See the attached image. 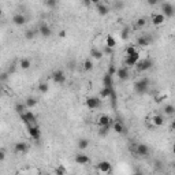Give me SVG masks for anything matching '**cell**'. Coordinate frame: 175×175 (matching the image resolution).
Masks as SVG:
<instances>
[{"label":"cell","instance_id":"obj_1","mask_svg":"<svg viewBox=\"0 0 175 175\" xmlns=\"http://www.w3.org/2000/svg\"><path fill=\"white\" fill-rule=\"evenodd\" d=\"M149 78H146V77H142V78H139L138 81L134 84V90L137 92L138 94H144L148 92V89H149Z\"/></svg>","mask_w":175,"mask_h":175},{"label":"cell","instance_id":"obj_2","mask_svg":"<svg viewBox=\"0 0 175 175\" xmlns=\"http://www.w3.org/2000/svg\"><path fill=\"white\" fill-rule=\"evenodd\" d=\"M153 67V60L151 58H145V59H141L138 63H137L136 68L137 71L139 73H144V71H148V70H151V68Z\"/></svg>","mask_w":175,"mask_h":175},{"label":"cell","instance_id":"obj_3","mask_svg":"<svg viewBox=\"0 0 175 175\" xmlns=\"http://www.w3.org/2000/svg\"><path fill=\"white\" fill-rule=\"evenodd\" d=\"M21 120H22L25 125H27V126H32V125H36V115L32 112V111H26L25 113H22V115H19Z\"/></svg>","mask_w":175,"mask_h":175},{"label":"cell","instance_id":"obj_4","mask_svg":"<svg viewBox=\"0 0 175 175\" xmlns=\"http://www.w3.org/2000/svg\"><path fill=\"white\" fill-rule=\"evenodd\" d=\"M162 14L165 18H172L175 15V6L168 1H164V3H162Z\"/></svg>","mask_w":175,"mask_h":175},{"label":"cell","instance_id":"obj_5","mask_svg":"<svg viewBox=\"0 0 175 175\" xmlns=\"http://www.w3.org/2000/svg\"><path fill=\"white\" fill-rule=\"evenodd\" d=\"M27 134L30 136V138H33L34 141H39L41 138V130L39 126L36 125H32V126H27Z\"/></svg>","mask_w":175,"mask_h":175},{"label":"cell","instance_id":"obj_6","mask_svg":"<svg viewBox=\"0 0 175 175\" xmlns=\"http://www.w3.org/2000/svg\"><path fill=\"white\" fill-rule=\"evenodd\" d=\"M97 170H99V172H100V175L110 174V172L112 171V164H111L110 162H107V160H103V162H100L97 164Z\"/></svg>","mask_w":175,"mask_h":175},{"label":"cell","instance_id":"obj_7","mask_svg":"<svg viewBox=\"0 0 175 175\" xmlns=\"http://www.w3.org/2000/svg\"><path fill=\"white\" fill-rule=\"evenodd\" d=\"M52 79H53L55 84L62 85L66 82V74L63 73V70H55V71L52 73Z\"/></svg>","mask_w":175,"mask_h":175},{"label":"cell","instance_id":"obj_8","mask_svg":"<svg viewBox=\"0 0 175 175\" xmlns=\"http://www.w3.org/2000/svg\"><path fill=\"white\" fill-rule=\"evenodd\" d=\"M88 108H90V110H96L101 105V100L100 97H88L86 101H85Z\"/></svg>","mask_w":175,"mask_h":175},{"label":"cell","instance_id":"obj_9","mask_svg":"<svg viewBox=\"0 0 175 175\" xmlns=\"http://www.w3.org/2000/svg\"><path fill=\"white\" fill-rule=\"evenodd\" d=\"M139 53H136V55H131V56H126L125 58V65L126 67H133V66H137V63L139 62Z\"/></svg>","mask_w":175,"mask_h":175},{"label":"cell","instance_id":"obj_10","mask_svg":"<svg viewBox=\"0 0 175 175\" xmlns=\"http://www.w3.org/2000/svg\"><path fill=\"white\" fill-rule=\"evenodd\" d=\"M39 33L42 37H49L52 34V29L49 27V25L47 22H41L39 26Z\"/></svg>","mask_w":175,"mask_h":175},{"label":"cell","instance_id":"obj_11","mask_svg":"<svg viewBox=\"0 0 175 175\" xmlns=\"http://www.w3.org/2000/svg\"><path fill=\"white\" fill-rule=\"evenodd\" d=\"M152 44V37L148 36V34H142L137 39V45L139 47H148Z\"/></svg>","mask_w":175,"mask_h":175},{"label":"cell","instance_id":"obj_12","mask_svg":"<svg viewBox=\"0 0 175 175\" xmlns=\"http://www.w3.org/2000/svg\"><path fill=\"white\" fill-rule=\"evenodd\" d=\"M164 19H165V16L163 15L162 13L152 14V16H151V21H152V23L155 26H162L163 23H164Z\"/></svg>","mask_w":175,"mask_h":175},{"label":"cell","instance_id":"obj_13","mask_svg":"<svg viewBox=\"0 0 175 175\" xmlns=\"http://www.w3.org/2000/svg\"><path fill=\"white\" fill-rule=\"evenodd\" d=\"M116 77L119 78L120 81H126L129 79L130 77V71H129V67H119L116 71Z\"/></svg>","mask_w":175,"mask_h":175},{"label":"cell","instance_id":"obj_14","mask_svg":"<svg viewBox=\"0 0 175 175\" xmlns=\"http://www.w3.org/2000/svg\"><path fill=\"white\" fill-rule=\"evenodd\" d=\"M96 10H97L99 15L104 16V15H107V14L110 13V7H108L105 3H103V1H97V3H96Z\"/></svg>","mask_w":175,"mask_h":175},{"label":"cell","instance_id":"obj_15","mask_svg":"<svg viewBox=\"0 0 175 175\" xmlns=\"http://www.w3.org/2000/svg\"><path fill=\"white\" fill-rule=\"evenodd\" d=\"M26 16L23 15L22 13H18V14H15V15L13 16V23L15 26H23L26 23Z\"/></svg>","mask_w":175,"mask_h":175},{"label":"cell","instance_id":"obj_16","mask_svg":"<svg viewBox=\"0 0 175 175\" xmlns=\"http://www.w3.org/2000/svg\"><path fill=\"white\" fill-rule=\"evenodd\" d=\"M27 151H29V145L26 142H22V141H21V142H16L15 145H14V152L15 153H22L23 155V153H26Z\"/></svg>","mask_w":175,"mask_h":175},{"label":"cell","instance_id":"obj_17","mask_svg":"<svg viewBox=\"0 0 175 175\" xmlns=\"http://www.w3.org/2000/svg\"><path fill=\"white\" fill-rule=\"evenodd\" d=\"M97 125H99V127L111 126V125H112V119H111L108 115H100L97 119Z\"/></svg>","mask_w":175,"mask_h":175},{"label":"cell","instance_id":"obj_18","mask_svg":"<svg viewBox=\"0 0 175 175\" xmlns=\"http://www.w3.org/2000/svg\"><path fill=\"white\" fill-rule=\"evenodd\" d=\"M136 153L138 156H148L149 155V148L145 144H138L136 146Z\"/></svg>","mask_w":175,"mask_h":175},{"label":"cell","instance_id":"obj_19","mask_svg":"<svg viewBox=\"0 0 175 175\" xmlns=\"http://www.w3.org/2000/svg\"><path fill=\"white\" fill-rule=\"evenodd\" d=\"M75 163L79 165H85V164H89L90 163V159H89V156L84 155V153H78L75 156Z\"/></svg>","mask_w":175,"mask_h":175},{"label":"cell","instance_id":"obj_20","mask_svg":"<svg viewBox=\"0 0 175 175\" xmlns=\"http://www.w3.org/2000/svg\"><path fill=\"white\" fill-rule=\"evenodd\" d=\"M113 131L116 134H125L126 133V127L123 126V123H122V120H118V122H115L112 126Z\"/></svg>","mask_w":175,"mask_h":175},{"label":"cell","instance_id":"obj_21","mask_svg":"<svg viewBox=\"0 0 175 175\" xmlns=\"http://www.w3.org/2000/svg\"><path fill=\"white\" fill-rule=\"evenodd\" d=\"M113 92H115L113 88H103L100 90V93H99V97L100 99H110Z\"/></svg>","mask_w":175,"mask_h":175},{"label":"cell","instance_id":"obj_22","mask_svg":"<svg viewBox=\"0 0 175 175\" xmlns=\"http://www.w3.org/2000/svg\"><path fill=\"white\" fill-rule=\"evenodd\" d=\"M103 85H104V88H113V77L112 75H110L108 73L107 74H104Z\"/></svg>","mask_w":175,"mask_h":175},{"label":"cell","instance_id":"obj_23","mask_svg":"<svg viewBox=\"0 0 175 175\" xmlns=\"http://www.w3.org/2000/svg\"><path fill=\"white\" fill-rule=\"evenodd\" d=\"M151 120H152L153 126L160 127V126H163V125H164V116H163V115H153Z\"/></svg>","mask_w":175,"mask_h":175},{"label":"cell","instance_id":"obj_24","mask_svg":"<svg viewBox=\"0 0 175 175\" xmlns=\"http://www.w3.org/2000/svg\"><path fill=\"white\" fill-rule=\"evenodd\" d=\"M103 51H100L99 48H92L90 49V56L93 59H96V60H101L103 59Z\"/></svg>","mask_w":175,"mask_h":175},{"label":"cell","instance_id":"obj_25","mask_svg":"<svg viewBox=\"0 0 175 175\" xmlns=\"http://www.w3.org/2000/svg\"><path fill=\"white\" fill-rule=\"evenodd\" d=\"M130 33H131V27H129V26H126V27H123V29L120 30V39L123 40V41H126V40H129V37H130Z\"/></svg>","mask_w":175,"mask_h":175},{"label":"cell","instance_id":"obj_26","mask_svg":"<svg viewBox=\"0 0 175 175\" xmlns=\"http://www.w3.org/2000/svg\"><path fill=\"white\" fill-rule=\"evenodd\" d=\"M26 104L25 103H16L15 104V107H14V110H15V112L18 113V115H22V113H25L26 112Z\"/></svg>","mask_w":175,"mask_h":175},{"label":"cell","instance_id":"obj_27","mask_svg":"<svg viewBox=\"0 0 175 175\" xmlns=\"http://www.w3.org/2000/svg\"><path fill=\"white\" fill-rule=\"evenodd\" d=\"M37 33H39V29H27L25 32V37L27 40H32L37 36Z\"/></svg>","mask_w":175,"mask_h":175},{"label":"cell","instance_id":"obj_28","mask_svg":"<svg viewBox=\"0 0 175 175\" xmlns=\"http://www.w3.org/2000/svg\"><path fill=\"white\" fill-rule=\"evenodd\" d=\"M164 113L165 115H168V116H172V115H175V107L172 105V104H167V105H164Z\"/></svg>","mask_w":175,"mask_h":175},{"label":"cell","instance_id":"obj_29","mask_svg":"<svg viewBox=\"0 0 175 175\" xmlns=\"http://www.w3.org/2000/svg\"><path fill=\"white\" fill-rule=\"evenodd\" d=\"M30 66H32V62H30L29 59H21L19 60V67L22 70H29Z\"/></svg>","mask_w":175,"mask_h":175},{"label":"cell","instance_id":"obj_30","mask_svg":"<svg viewBox=\"0 0 175 175\" xmlns=\"http://www.w3.org/2000/svg\"><path fill=\"white\" fill-rule=\"evenodd\" d=\"M89 146V139L86 138H81V139H78V148L81 151H85Z\"/></svg>","mask_w":175,"mask_h":175},{"label":"cell","instance_id":"obj_31","mask_svg":"<svg viewBox=\"0 0 175 175\" xmlns=\"http://www.w3.org/2000/svg\"><path fill=\"white\" fill-rule=\"evenodd\" d=\"M115 45H116V40L113 39V36H107V39H105V47H110V48L113 49Z\"/></svg>","mask_w":175,"mask_h":175},{"label":"cell","instance_id":"obj_32","mask_svg":"<svg viewBox=\"0 0 175 175\" xmlns=\"http://www.w3.org/2000/svg\"><path fill=\"white\" fill-rule=\"evenodd\" d=\"M25 104H26V107L27 108H34L37 105V100L34 97H27L25 101Z\"/></svg>","mask_w":175,"mask_h":175},{"label":"cell","instance_id":"obj_33","mask_svg":"<svg viewBox=\"0 0 175 175\" xmlns=\"http://www.w3.org/2000/svg\"><path fill=\"white\" fill-rule=\"evenodd\" d=\"M110 129H111V126H103V127H99V136L100 137H105L108 133H110Z\"/></svg>","mask_w":175,"mask_h":175},{"label":"cell","instance_id":"obj_34","mask_svg":"<svg viewBox=\"0 0 175 175\" xmlns=\"http://www.w3.org/2000/svg\"><path fill=\"white\" fill-rule=\"evenodd\" d=\"M94 65L93 62H92V59H86L84 62V70H86V71H90V70H93Z\"/></svg>","mask_w":175,"mask_h":175},{"label":"cell","instance_id":"obj_35","mask_svg":"<svg viewBox=\"0 0 175 175\" xmlns=\"http://www.w3.org/2000/svg\"><path fill=\"white\" fill-rule=\"evenodd\" d=\"M67 170H66L65 165H58L55 168V175H66Z\"/></svg>","mask_w":175,"mask_h":175},{"label":"cell","instance_id":"obj_36","mask_svg":"<svg viewBox=\"0 0 175 175\" xmlns=\"http://www.w3.org/2000/svg\"><path fill=\"white\" fill-rule=\"evenodd\" d=\"M145 25H146V18H144V16H141V18H138V19L136 21V26L138 27V29L144 27Z\"/></svg>","mask_w":175,"mask_h":175},{"label":"cell","instance_id":"obj_37","mask_svg":"<svg viewBox=\"0 0 175 175\" xmlns=\"http://www.w3.org/2000/svg\"><path fill=\"white\" fill-rule=\"evenodd\" d=\"M136 53H138V52H137V49H136V47L129 45L126 48V56H131V55H136Z\"/></svg>","mask_w":175,"mask_h":175},{"label":"cell","instance_id":"obj_38","mask_svg":"<svg viewBox=\"0 0 175 175\" xmlns=\"http://www.w3.org/2000/svg\"><path fill=\"white\" fill-rule=\"evenodd\" d=\"M39 90L41 92V93H47V92L49 90L48 84H40V85H39Z\"/></svg>","mask_w":175,"mask_h":175},{"label":"cell","instance_id":"obj_39","mask_svg":"<svg viewBox=\"0 0 175 175\" xmlns=\"http://www.w3.org/2000/svg\"><path fill=\"white\" fill-rule=\"evenodd\" d=\"M44 4H45L47 7H49V8H55V7L58 6V1H56V0H47Z\"/></svg>","mask_w":175,"mask_h":175},{"label":"cell","instance_id":"obj_40","mask_svg":"<svg viewBox=\"0 0 175 175\" xmlns=\"http://www.w3.org/2000/svg\"><path fill=\"white\" fill-rule=\"evenodd\" d=\"M116 71H118V68L115 67L113 65H110V67H108V71H107L108 74L112 75V77H113V75H116Z\"/></svg>","mask_w":175,"mask_h":175},{"label":"cell","instance_id":"obj_41","mask_svg":"<svg viewBox=\"0 0 175 175\" xmlns=\"http://www.w3.org/2000/svg\"><path fill=\"white\" fill-rule=\"evenodd\" d=\"M116 93H115V92H113L112 94H111V97H110V100H111V104H112V107L115 108L116 107Z\"/></svg>","mask_w":175,"mask_h":175},{"label":"cell","instance_id":"obj_42","mask_svg":"<svg viewBox=\"0 0 175 175\" xmlns=\"http://www.w3.org/2000/svg\"><path fill=\"white\" fill-rule=\"evenodd\" d=\"M113 7H115L116 10H120V8H123L125 7V3L123 1H115V3H113Z\"/></svg>","mask_w":175,"mask_h":175},{"label":"cell","instance_id":"obj_43","mask_svg":"<svg viewBox=\"0 0 175 175\" xmlns=\"http://www.w3.org/2000/svg\"><path fill=\"white\" fill-rule=\"evenodd\" d=\"M7 79H8V73H1V75H0V81L6 82Z\"/></svg>","mask_w":175,"mask_h":175},{"label":"cell","instance_id":"obj_44","mask_svg":"<svg viewBox=\"0 0 175 175\" xmlns=\"http://www.w3.org/2000/svg\"><path fill=\"white\" fill-rule=\"evenodd\" d=\"M4 159H6V152H4V149L0 151V162H4Z\"/></svg>","mask_w":175,"mask_h":175},{"label":"cell","instance_id":"obj_45","mask_svg":"<svg viewBox=\"0 0 175 175\" xmlns=\"http://www.w3.org/2000/svg\"><path fill=\"white\" fill-rule=\"evenodd\" d=\"M103 53H107V55L110 53V55H111V53H112V48H110V47H105V48H104V51H103Z\"/></svg>","mask_w":175,"mask_h":175},{"label":"cell","instance_id":"obj_46","mask_svg":"<svg viewBox=\"0 0 175 175\" xmlns=\"http://www.w3.org/2000/svg\"><path fill=\"white\" fill-rule=\"evenodd\" d=\"M148 4H149V6H156V4H157V0H148Z\"/></svg>","mask_w":175,"mask_h":175},{"label":"cell","instance_id":"obj_47","mask_svg":"<svg viewBox=\"0 0 175 175\" xmlns=\"http://www.w3.org/2000/svg\"><path fill=\"white\" fill-rule=\"evenodd\" d=\"M92 3H93V1H89V0H85V1H82V4H84L85 7H89Z\"/></svg>","mask_w":175,"mask_h":175},{"label":"cell","instance_id":"obj_48","mask_svg":"<svg viewBox=\"0 0 175 175\" xmlns=\"http://www.w3.org/2000/svg\"><path fill=\"white\" fill-rule=\"evenodd\" d=\"M59 37L65 39V37H66V30H60V32H59Z\"/></svg>","mask_w":175,"mask_h":175},{"label":"cell","instance_id":"obj_49","mask_svg":"<svg viewBox=\"0 0 175 175\" xmlns=\"http://www.w3.org/2000/svg\"><path fill=\"white\" fill-rule=\"evenodd\" d=\"M171 129L175 130V119H172V122H171Z\"/></svg>","mask_w":175,"mask_h":175},{"label":"cell","instance_id":"obj_50","mask_svg":"<svg viewBox=\"0 0 175 175\" xmlns=\"http://www.w3.org/2000/svg\"><path fill=\"white\" fill-rule=\"evenodd\" d=\"M131 175H144L142 172H139V171H137V172H134V174H131Z\"/></svg>","mask_w":175,"mask_h":175},{"label":"cell","instance_id":"obj_51","mask_svg":"<svg viewBox=\"0 0 175 175\" xmlns=\"http://www.w3.org/2000/svg\"><path fill=\"white\" fill-rule=\"evenodd\" d=\"M172 152H174V153H175V142H174V144H172Z\"/></svg>","mask_w":175,"mask_h":175},{"label":"cell","instance_id":"obj_52","mask_svg":"<svg viewBox=\"0 0 175 175\" xmlns=\"http://www.w3.org/2000/svg\"><path fill=\"white\" fill-rule=\"evenodd\" d=\"M174 171H175V164H174Z\"/></svg>","mask_w":175,"mask_h":175}]
</instances>
